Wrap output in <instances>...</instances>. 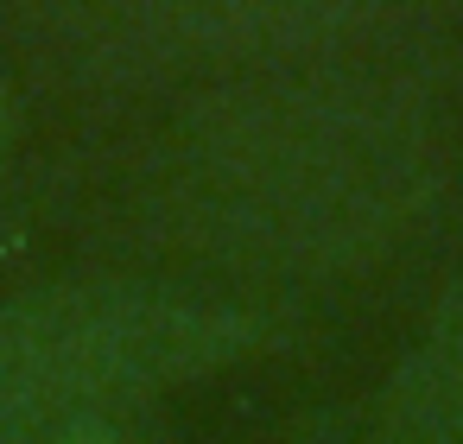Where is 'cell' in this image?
<instances>
[{
  "instance_id": "cell-1",
  "label": "cell",
  "mask_w": 463,
  "mask_h": 444,
  "mask_svg": "<svg viewBox=\"0 0 463 444\" xmlns=\"http://www.w3.org/2000/svg\"><path fill=\"white\" fill-rule=\"evenodd\" d=\"M438 197V109L419 71L324 58L191 90L109 178L102 241L121 273L254 298L393 260Z\"/></svg>"
},
{
  "instance_id": "cell-2",
  "label": "cell",
  "mask_w": 463,
  "mask_h": 444,
  "mask_svg": "<svg viewBox=\"0 0 463 444\" xmlns=\"http://www.w3.org/2000/svg\"><path fill=\"white\" fill-rule=\"evenodd\" d=\"M279 336L273 305L90 267L0 305V444H52L83 419L210 381Z\"/></svg>"
},
{
  "instance_id": "cell-3",
  "label": "cell",
  "mask_w": 463,
  "mask_h": 444,
  "mask_svg": "<svg viewBox=\"0 0 463 444\" xmlns=\"http://www.w3.org/2000/svg\"><path fill=\"white\" fill-rule=\"evenodd\" d=\"M58 26L77 33V58L96 77H172L191 90L286 71V64H324V58H406L419 20L387 7H279V0H210V7H115V14H64Z\"/></svg>"
},
{
  "instance_id": "cell-4",
  "label": "cell",
  "mask_w": 463,
  "mask_h": 444,
  "mask_svg": "<svg viewBox=\"0 0 463 444\" xmlns=\"http://www.w3.org/2000/svg\"><path fill=\"white\" fill-rule=\"evenodd\" d=\"M349 444H463V273L431 298Z\"/></svg>"
},
{
  "instance_id": "cell-5",
  "label": "cell",
  "mask_w": 463,
  "mask_h": 444,
  "mask_svg": "<svg viewBox=\"0 0 463 444\" xmlns=\"http://www.w3.org/2000/svg\"><path fill=\"white\" fill-rule=\"evenodd\" d=\"M20 140H26V102H20V90L7 77H0V191H7V172L20 159Z\"/></svg>"
},
{
  "instance_id": "cell-6",
  "label": "cell",
  "mask_w": 463,
  "mask_h": 444,
  "mask_svg": "<svg viewBox=\"0 0 463 444\" xmlns=\"http://www.w3.org/2000/svg\"><path fill=\"white\" fill-rule=\"evenodd\" d=\"M52 444H128V431H121V419H83V425L58 431Z\"/></svg>"
}]
</instances>
